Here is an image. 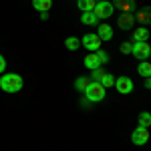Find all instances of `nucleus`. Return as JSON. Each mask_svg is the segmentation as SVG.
<instances>
[{
	"label": "nucleus",
	"mask_w": 151,
	"mask_h": 151,
	"mask_svg": "<svg viewBox=\"0 0 151 151\" xmlns=\"http://www.w3.org/2000/svg\"><path fill=\"white\" fill-rule=\"evenodd\" d=\"M4 70H6V60H4V57H2V55H0V75H2Z\"/></svg>",
	"instance_id": "25"
},
{
	"label": "nucleus",
	"mask_w": 151,
	"mask_h": 151,
	"mask_svg": "<svg viewBox=\"0 0 151 151\" xmlns=\"http://www.w3.org/2000/svg\"><path fill=\"white\" fill-rule=\"evenodd\" d=\"M131 141H133V145H145L147 141H149V129L147 127H135L133 129V133H131Z\"/></svg>",
	"instance_id": "6"
},
{
	"label": "nucleus",
	"mask_w": 151,
	"mask_h": 151,
	"mask_svg": "<svg viewBox=\"0 0 151 151\" xmlns=\"http://www.w3.org/2000/svg\"><path fill=\"white\" fill-rule=\"evenodd\" d=\"M52 6V0H32V8L38 12H48Z\"/></svg>",
	"instance_id": "15"
},
{
	"label": "nucleus",
	"mask_w": 151,
	"mask_h": 151,
	"mask_svg": "<svg viewBox=\"0 0 151 151\" xmlns=\"http://www.w3.org/2000/svg\"><path fill=\"white\" fill-rule=\"evenodd\" d=\"M97 36L101 40H113V26L109 24H99L97 26Z\"/></svg>",
	"instance_id": "11"
},
{
	"label": "nucleus",
	"mask_w": 151,
	"mask_h": 151,
	"mask_svg": "<svg viewBox=\"0 0 151 151\" xmlns=\"http://www.w3.org/2000/svg\"><path fill=\"white\" fill-rule=\"evenodd\" d=\"M95 4H97V0H77V6L81 12H93Z\"/></svg>",
	"instance_id": "18"
},
{
	"label": "nucleus",
	"mask_w": 151,
	"mask_h": 151,
	"mask_svg": "<svg viewBox=\"0 0 151 151\" xmlns=\"http://www.w3.org/2000/svg\"><path fill=\"white\" fill-rule=\"evenodd\" d=\"M145 87H147V89H151V77H147V79H145Z\"/></svg>",
	"instance_id": "27"
},
{
	"label": "nucleus",
	"mask_w": 151,
	"mask_h": 151,
	"mask_svg": "<svg viewBox=\"0 0 151 151\" xmlns=\"http://www.w3.org/2000/svg\"><path fill=\"white\" fill-rule=\"evenodd\" d=\"M95 55H97V58H99V63H101V65H105V63H109V55L105 52L103 48H99V50H97Z\"/></svg>",
	"instance_id": "24"
},
{
	"label": "nucleus",
	"mask_w": 151,
	"mask_h": 151,
	"mask_svg": "<svg viewBox=\"0 0 151 151\" xmlns=\"http://www.w3.org/2000/svg\"><path fill=\"white\" fill-rule=\"evenodd\" d=\"M93 12L97 14L99 20H105V18H109V16H113L115 6H113V2H109V0H99V2L95 4Z\"/></svg>",
	"instance_id": "3"
},
{
	"label": "nucleus",
	"mask_w": 151,
	"mask_h": 151,
	"mask_svg": "<svg viewBox=\"0 0 151 151\" xmlns=\"http://www.w3.org/2000/svg\"><path fill=\"white\" fill-rule=\"evenodd\" d=\"M83 65H85V67H87L89 70H93V69H99V67H103V65L99 63V58H97V55H95V52L87 55V57H85V60H83Z\"/></svg>",
	"instance_id": "12"
},
{
	"label": "nucleus",
	"mask_w": 151,
	"mask_h": 151,
	"mask_svg": "<svg viewBox=\"0 0 151 151\" xmlns=\"http://www.w3.org/2000/svg\"><path fill=\"white\" fill-rule=\"evenodd\" d=\"M139 125H141V127H147V129H149V125H151V113H149V111L139 113Z\"/></svg>",
	"instance_id": "21"
},
{
	"label": "nucleus",
	"mask_w": 151,
	"mask_h": 151,
	"mask_svg": "<svg viewBox=\"0 0 151 151\" xmlns=\"http://www.w3.org/2000/svg\"><path fill=\"white\" fill-rule=\"evenodd\" d=\"M81 22L87 24V26H97L99 18H97L95 12H83V14H81Z\"/></svg>",
	"instance_id": "16"
},
{
	"label": "nucleus",
	"mask_w": 151,
	"mask_h": 151,
	"mask_svg": "<svg viewBox=\"0 0 151 151\" xmlns=\"http://www.w3.org/2000/svg\"><path fill=\"white\" fill-rule=\"evenodd\" d=\"M89 85H91V77H79V79L75 81V89H77L79 93H85Z\"/></svg>",
	"instance_id": "17"
},
{
	"label": "nucleus",
	"mask_w": 151,
	"mask_h": 151,
	"mask_svg": "<svg viewBox=\"0 0 151 151\" xmlns=\"http://www.w3.org/2000/svg\"><path fill=\"white\" fill-rule=\"evenodd\" d=\"M137 73H139V77H143V79L151 77V63H149V60H139V65H137Z\"/></svg>",
	"instance_id": "14"
},
{
	"label": "nucleus",
	"mask_w": 151,
	"mask_h": 151,
	"mask_svg": "<svg viewBox=\"0 0 151 151\" xmlns=\"http://www.w3.org/2000/svg\"><path fill=\"white\" fill-rule=\"evenodd\" d=\"M119 50H121L123 55H131V50H133V42H121V45H119Z\"/></svg>",
	"instance_id": "23"
},
{
	"label": "nucleus",
	"mask_w": 151,
	"mask_h": 151,
	"mask_svg": "<svg viewBox=\"0 0 151 151\" xmlns=\"http://www.w3.org/2000/svg\"><path fill=\"white\" fill-rule=\"evenodd\" d=\"M133 20H135L133 14H129V12H121V14L117 16V26L123 28V30H129V28L133 26Z\"/></svg>",
	"instance_id": "8"
},
{
	"label": "nucleus",
	"mask_w": 151,
	"mask_h": 151,
	"mask_svg": "<svg viewBox=\"0 0 151 151\" xmlns=\"http://www.w3.org/2000/svg\"><path fill=\"white\" fill-rule=\"evenodd\" d=\"M113 6L115 8H121V12L133 14L135 12V0H113Z\"/></svg>",
	"instance_id": "9"
},
{
	"label": "nucleus",
	"mask_w": 151,
	"mask_h": 151,
	"mask_svg": "<svg viewBox=\"0 0 151 151\" xmlns=\"http://www.w3.org/2000/svg\"><path fill=\"white\" fill-rule=\"evenodd\" d=\"M97 2H99V0H97Z\"/></svg>",
	"instance_id": "28"
},
{
	"label": "nucleus",
	"mask_w": 151,
	"mask_h": 151,
	"mask_svg": "<svg viewBox=\"0 0 151 151\" xmlns=\"http://www.w3.org/2000/svg\"><path fill=\"white\" fill-rule=\"evenodd\" d=\"M89 105H91V101H87V99H85V97H83V99H81V107H85V109H87V107H89Z\"/></svg>",
	"instance_id": "26"
},
{
	"label": "nucleus",
	"mask_w": 151,
	"mask_h": 151,
	"mask_svg": "<svg viewBox=\"0 0 151 151\" xmlns=\"http://www.w3.org/2000/svg\"><path fill=\"white\" fill-rule=\"evenodd\" d=\"M65 47L69 48V50H77V48L81 47V38H77V36H69V38L65 40Z\"/></svg>",
	"instance_id": "19"
},
{
	"label": "nucleus",
	"mask_w": 151,
	"mask_h": 151,
	"mask_svg": "<svg viewBox=\"0 0 151 151\" xmlns=\"http://www.w3.org/2000/svg\"><path fill=\"white\" fill-rule=\"evenodd\" d=\"M137 20H139L143 26H147V24H151V6H147V8H143V10L137 12V16H135Z\"/></svg>",
	"instance_id": "13"
},
{
	"label": "nucleus",
	"mask_w": 151,
	"mask_h": 151,
	"mask_svg": "<svg viewBox=\"0 0 151 151\" xmlns=\"http://www.w3.org/2000/svg\"><path fill=\"white\" fill-rule=\"evenodd\" d=\"M22 77L16 73H2V77H0V89L4 93H18L22 89Z\"/></svg>",
	"instance_id": "1"
},
{
	"label": "nucleus",
	"mask_w": 151,
	"mask_h": 151,
	"mask_svg": "<svg viewBox=\"0 0 151 151\" xmlns=\"http://www.w3.org/2000/svg\"><path fill=\"white\" fill-rule=\"evenodd\" d=\"M107 70L103 69V67H99V69H93L91 70V81H101V77H103Z\"/></svg>",
	"instance_id": "22"
},
{
	"label": "nucleus",
	"mask_w": 151,
	"mask_h": 151,
	"mask_svg": "<svg viewBox=\"0 0 151 151\" xmlns=\"http://www.w3.org/2000/svg\"><path fill=\"white\" fill-rule=\"evenodd\" d=\"M101 85H103L105 89H109V87H113V85H115V77H113V75H111V73H105L103 77H101Z\"/></svg>",
	"instance_id": "20"
},
{
	"label": "nucleus",
	"mask_w": 151,
	"mask_h": 151,
	"mask_svg": "<svg viewBox=\"0 0 151 151\" xmlns=\"http://www.w3.org/2000/svg\"><path fill=\"white\" fill-rule=\"evenodd\" d=\"M131 55L137 58V60H147L151 57V45H147V42H133Z\"/></svg>",
	"instance_id": "5"
},
{
	"label": "nucleus",
	"mask_w": 151,
	"mask_h": 151,
	"mask_svg": "<svg viewBox=\"0 0 151 151\" xmlns=\"http://www.w3.org/2000/svg\"><path fill=\"white\" fill-rule=\"evenodd\" d=\"M147 38H149V28L141 26V28H135V30H133L131 42H147Z\"/></svg>",
	"instance_id": "10"
},
{
	"label": "nucleus",
	"mask_w": 151,
	"mask_h": 151,
	"mask_svg": "<svg viewBox=\"0 0 151 151\" xmlns=\"http://www.w3.org/2000/svg\"><path fill=\"white\" fill-rule=\"evenodd\" d=\"M101 42H103V40L97 36V32H89V35H85L81 38V45L87 48V50H91V52H97V50L101 48Z\"/></svg>",
	"instance_id": "4"
},
{
	"label": "nucleus",
	"mask_w": 151,
	"mask_h": 151,
	"mask_svg": "<svg viewBox=\"0 0 151 151\" xmlns=\"http://www.w3.org/2000/svg\"><path fill=\"white\" fill-rule=\"evenodd\" d=\"M105 95H107V89H105L103 85L99 81H91V85L87 87V91L83 93V97L87 101H91V103H99V101L105 99Z\"/></svg>",
	"instance_id": "2"
},
{
	"label": "nucleus",
	"mask_w": 151,
	"mask_h": 151,
	"mask_svg": "<svg viewBox=\"0 0 151 151\" xmlns=\"http://www.w3.org/2000/svg\"><path fill=\"white\" fill-rule=\"evenodd\" d=\"M115 89H117V93H121V95L133 93V81H131L129 77H117L115 79Z\"/></svg>",
	"instance_id": "7"
}]
</instances>
